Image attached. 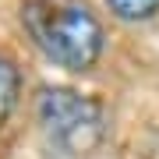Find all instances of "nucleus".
Here are the masks:
<instances>
[{
	"label": "nucleus",
	"mask_w": 159,
	"mask_h": 159,
	"mask_svg": "<svg viewBox=\"0 0 159 159\" xmlns=\"http://www.w3.org/2000/svg\"><path fill=\"white\" fill-rule=\"evenodd\" d=\"M21 25L46 60L74 74L92 71L106 46L102 21L89 0H21Z\"/></svg>",
	"instance_id": "f257e3e1"
},
{
	"label": "nucleus",
	"mask_w": 159,
	"mask_h": 159,
	"mask_svg": "<svg viewBox=\"0 0 159 159\" xmlns=\"http://www.w3.org/2000/svg\"><path fill=\"white\" fill-rule=\"evenodd\" d=\"M39 124L53 145L67 156H89L106 138V113L92 96L74 89H43L35 102Z\"/></svg>",
	"instance_id": "f03ea898"
},
{
	"label": "nucleus",
	"mask_w": 159,
	"mask_h": 159,
	"mask_svg": "<svg viewBox=\"0 0 159 159\" xmlns=\"http://www.w3.org/2000/svg\"><path fill=\"white\" fill-rule=\"evenodd\" d=\"M106 11L124 25H142L159 14V0H102Z\"/></svg>",
	"instance_id": "7ed1b4c3"
},
{
	"label": "nucleus",
	"mask_w": 159,
	"mask_h": 159,
	"mask_svg": "<svg viewBox=\"0 0 159 159\" xmlns=\"http://www.w3.org/2000/svg\"><path fill=\"white\" fill-rule=\"evenodd\" d=\"M18 89H21L18 67L7 57H0V127L7 124V117H11L14 106H18Z\"/></svg>",
	"instance_id": "20e7f679"
}]
</instances>
